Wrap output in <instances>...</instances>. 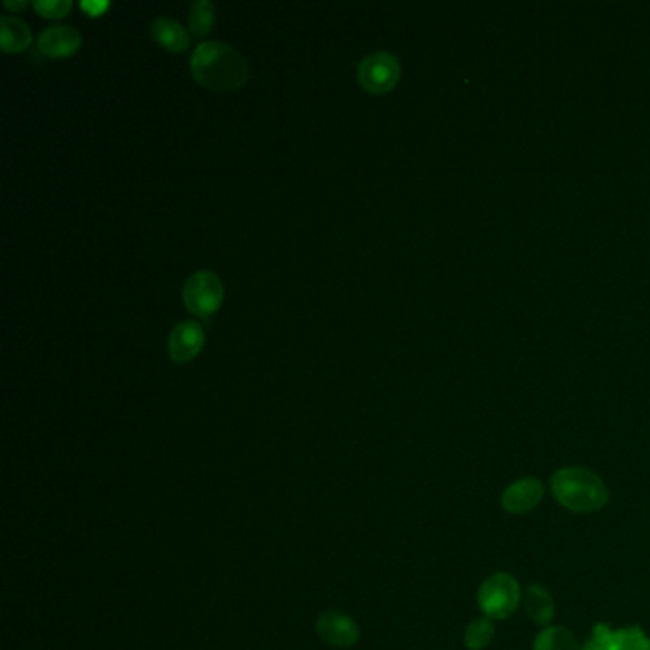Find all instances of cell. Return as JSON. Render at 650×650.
Listing matches in <instances>:
<instances>
[{"instance_id":"6da1fadb","label":"cell","mask_w":650,"mask_h":650,"mask_svg":"<svg viewBox=\"0 0 650 650\" xmlns=\"http://www.w3.org/2000/svg\"><path fill=\"white\" fill-rule=\"evenodd\" d=\"M195 81L212 90H237L250 79V65L243 54L222 41H204L191 54Z\"/></svg>"},{"instance_id":"7a4b0ae2","label":"cell","mask_w":650,"mask_h":650,"mask_svg":"<svg viewBox=\"0 0 650 650\" xmlns=\"http://www.w3.org/2000/svg\"><path fill=\"white\" fill-rule=\"evenodd\" d=\"M553 498L574 513H595L607 506L609 488L591 469L570 466L559 469L549 481Z\"/></svg>"},{"instance_id":"3957f363","label":"cell","mask_w":650,"mask_h":650,"mask_svg":"<svg viewBox=\"0 0 650 650\" xmlns=\"http://www.w3.org/2000/svg\"><path fill=\"white\" fill-rule=\"evenodd\" d=\"M224 296L222 279L210 269L195 271L183 285V304L204 321H210V317L222 307Z\"/></svg>"},{"instance_id":"277c9868","label":"cell","mask_w":650,"mask_h":650,"mask_svg":"<svg viewBox=\"0 0 650 650\" xmlns=\"http://www.w3.org/2000/svg\"><path fill=\"white\" fill-rule=\"evenodd\" d=\"M477 601L488 618L506 620L521 603V586L508 572H494L481 584Z\"/></svg>"},{"instance_id":"5b68a950","label":"cell","mask_w":650,"mask_h":650,"mask_svg":"<svg viewBox=\"0 0 650 650\" xmlns=\"http://www.w3.org/2000/svg\"><path fill=\"white\" fill-rule=\"evenodd\" d=\"M401 79V63L387 52L376 50L359 63V82L370 94H387Z\"/></svg>"},{"instance_id":"8992f818","label":"cell","mask_w":650,"mask_h":650,"mask_svg":"<svg viewBox=\"0 0 650 650\" xmlns=\"http://www.w3.org/2000/svg\"><path fill=\"white\" fill-rule=\"evenodd\" d=\"M204 346V328L197 321H182L168 336V355L176 363L195 359Z\"/></svg>"},{"instance_id":"52a82bcc","label":"cell","mask_w":650,"mask_h":650,"mask_svg":"<svg viewBox=\"0 0 650 650\" xmlns=\"http://www.w3.org/2000/svg\"><path fill=\"white\" fill-rule=\"evenodd\" d=\"M317 631L328 645L340 647V649H347V647L355 645L359 639L357 624L347 614L338 612V610L323 612L317 620Z\"/></svg>"},{"instance_id":"ba28073f","label":"cell","mask_w":650,"mask_h":650,"mask_svg":"<svg viewBox=\"0 0 650 650\" xmlns=\"http://www.w3.org/2000/svg\"><path fill=\"white\" fill-rule=\"evenodd\" d=\"M544 498V485L536 477H525L509 485L502 494V508L513 515H523L536 508Z\"/></svg>"},{"instance_id":"9c48e42d","label":"cell","mask_w":650,"mask_h":650,"mask_svg":"<svg viewBox=\"0 0 650 650\" xmlns=\"http://www.w3.org/2000/svg\"><path fill=\"white\" fill-rule=\"evenodd\" d=\"M39 50L48 58H65L81 48L82 35L71 25H52L39 35Z\"/></svg>"},{"instance_id":"30bf717a","label":"cell","mask_w":650,"mask_h":650,"mask_svg":"<svg viewBox=\"0 0 650 650\" xmlns=\"http://www.w3.org/2000/svg\"><path fill=\"white\" fill-rule=\"evenodd\" d=\"M151 37L157 44H161L164 50L170 52H183L191 42L187 29L180 21L164 18V16L151 21Z\"/></svg>"},{"instance_id":"8fae6325","label":"cell","mask_w":650,"mask_h":650,"mask_svg":"<svg viewBox=\"0 0 650 650\" xmlns=\"http://www.w3.org/2000/svg\"><path fill=\"white\" fill-rule=\"evenodd\" d=\"M0 41L4 52H21L25 50L31 41V29L25 21L14 16H2L0 20Z\"/></svg>"},{"instance_id":"7c38bea8","label":"cell","mask_w":650,"mask_h":650,"mask_svg":"<svg viewBox=\"0 0 650 650\" xmlns=\"http://www.w3.org/2000/svg\"><path fill=\"white\" fill-rule=\"evenodd\" d=\"M525 609L532 618V622H536L540 626H548L549 622L553 620V616H555L553 597L540 584H532L525 591Z\"/></svg>"},{"instance_id":"4fadbf2b","label":"cell","mask_w":650,"mask_h":650,"mask_svg":"<svg viewBox=\"0 0 650 650\" xmlns=\"http://www.w3.org/2000/svg\"><path fill=\"white\" fill-rule=\"evenodd\" d=\"M534 650H580L574 635L567 628L551 626L542 631L536 641Z\"/></svg>"},{"instance_id":"5bb4252c","label":"cell","mask_w":650,"mask_h":650,"mask_svg":"<svg viewBox=\"0 0 650 650\" xmlns=\"http://www.w3.org/2000/svg\"><path fill=\"white\" fill-rule=\"evenodd\" d=\"M214 4L210 0H195L189 8V27L195 37H204L214 23Z\"/></svg>"},{"instance_id":"9a60e30c","label":"cell","mask_w":650,"mask_h":650,"mask_svg":"<svg viewBox=\"0 0 650 650\" xmlns=\"http://www.w3.org/2000/svg\"><path fill=\"white\" fill-rule=\"evenodd\" d=\"M494 639V626L488 618L473 620L464 635V643L469 650L487 649Z\"/></svg>"},{"instance_id":"2e32d148","label":"cell","mask_w":650,"mask_h":650,"mask_svg":"<svg viewBox=\"0 0 650 650\" xmlns=\"http://www.w3.org/2000/svg\"><path fill=\"white\" fill-rule=\"evenodd\" d=\"M35 10L41 14L42 18L48 20H58L69 14V10L73 8L71 0H35L33 2Z\"/></svg>"},{"instance_id":"e0dca14e","label":"cell","mask_w":650,"mask_h":650,"mask_svg":"<svg viewBox=\"0 0 650 650\" xmlns=\"http://www.w3.org/2000/svg\"><path fill=\"white\" fill-rule=\"evenodd\" d=\"M109 6H111V4L105 2V0H84L81 4L82 10H84L88 16H94V18L102 16L105 10H109Z\"/></svg>"},{"instance_id":"ac0fdd59","label":"cell","mask_w":650,"mask_h":650,"mask_svg":"<svg viewBox=\"0 0 650 650\" xmlns=\"http://www.w3.org/2000/svg\"><path fill=\"white\" fill-rule=\"evenodd\" d=\"M4 6H6L8 10H23V8L29 6V2H25V0H18V2H14V0H6Z\"/></svg>"},{"instance_id":"d6986e66","label":"cell","mask_w":650,"mask_h":650,"mask_svg":"<svg viewBox=\"0 0 650 650\" xmlns=\"http://www.w3.org/2000/svg\"><path fill=\"white\" fill-rule=\"evenodd\" d=\"M584 650H603V649H599V647H597V645H595V643L591 641L590 645H588V647H586V649Z\"/></svg>"}]
</instances>
